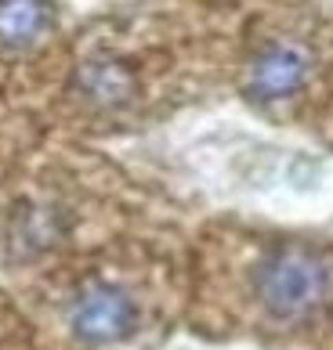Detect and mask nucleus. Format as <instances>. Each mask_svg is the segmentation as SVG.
Instances as JSON below:
<instances>
[{"mask_svg":"<svg viewBox=\"0 0 333 350\" xmlns=\"http://www.w3.org/2000/svg\"><path fill=\"white\" fill-rule=\"evenodd\" d=\"M312 55L301 44H268L247 72V94L254 101H283L308 83Z\"/></svg>","mask_w":333,"mask_h":350,"instance_id":"nucleus-3","label":"nucleus"},{"mask_svg":"<svg viewBox=\"0 0 333 350\" xmlns=\"http://www.w3.org/2000/svg\"><path fill=\"white\" fill-rule=\"evenodd\" d=\"M254 293L279 321H301L315 314L333 293L330 264L304 245H279L254 271Z\"/></svg>","mask_w":333,"mask_h":350,"instance_id":"nucleus-1","label":"nucleus"},{"mask_svg":"<svg viewBox=\"0 0 333 350\" xmlns=\"http://www.w3.org/2000/svg\"><path fill=\"white\" fill-rule=\"evenodd\" d=\"M55 11L47 0H0V47H33L51 29Z\"/></svg>","mask_w":333,"mask_h":350,"instance_id":"nucleus-5","label":"nucleus"},{"mask_svg":"<svg viewBox=\"0 0 333 350\" xmlns=\"http://www.w3.org/2000/svg\"><path fill=\"white\" fill-rule=\"evenodd\" d=\"M69 325H73L76 340H84L91 347L120 343L138 325V304L123 289H116V285L95 282L76 293V300L69 307Z\"/></svg>","mask_w":333,"mask_h":350,"instance_id":"nucleus-2","label":"nucleus"},{"mask_svg":"<svg viewBox=\"0 0 333 350\" xmlns=\"http://www.w3.org/2000/svg\"><path fill=\"white\" fill-rule=\"evenodd\" d=\"M76 90L98 109H116L134 94V72L116 58H91L76 69Z\"/></svg>","mask_w":333,"mask_h":350,"instance_id":"nucleus-4","label":"nucleus"}]
</instances>
